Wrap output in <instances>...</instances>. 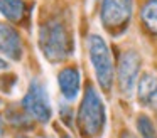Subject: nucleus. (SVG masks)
I'll return each instance as SVG.
<instances>
[{"instance_id": "nucleus-1", "label": "nucleus", "mask_w": 157, "mask_h": 138, "mask_svg": "<svg viewBox=\"0 0 157 138\" xmlns=\"http://www.w3.org/2000/svg\"><path fill=\"white\" fill-rule=\"evenodd\" d=\"M39 46L44 57L51 62H59L73 52V39L69 29L61 19H51L39 30Z\"/></svg>"}, {"instance_id": "nucleus-2", "label": "nucleus", "mask_w": 157, "mask_h": 138, "mask_svg": "<svg viewBox=\"0 0 157 138\" xmlns=\"http://www.w3.org/2000/svg\"><path fill=\"white\" fill-rule=\"evenodd\" d=\"M105 104H103L100 94L93 86H88L85 91V98L81 101L78 121L83 133L88 136H98L105 128Z\"/></svg>"}, {"instance_id": "nucleus-3", "label": "nucleus", "mask_w": 157, "mask_h": 138, "mask_svg": "<svg viewBox=\"0 0 157 138\" xmlns=\"http://www.w3.org/2000/svg\"><path fill=\"white\" fill-rule=\"evenodd\" d=\"M88 47L90 59H91V64L95 67L98 84L101 86L103 91H110L113 86V79H115V69H113V61L108 46H106L103 37L93 34L88 39Z\"/></svg>"}, {"instance_id": "nucleus-4", "label": "nucleus", "mask_w": 157, "mask_h": 138, "mask_svg": "<svg viewBox=\"0 0 157 138\" xmlns=\"http://www.w3.org/2000/svg\"><path fill=\"white\" fill-rule=\"evenodd\" d=\"M22 110L31 118L41 121V123H46V121L51 120V101H49V96L46 93V88L39 81H32L29 84L27 93L22 98Z\"/></svg>"}, {"instance_id": "nucleus-5", "label": "nucleus", "mask_w": 157, "mask_h": 138, "mask_svg": "<svg viewBox=\"0 0 157 138\" xmlns=\"http://www.w3.org/2000/svg\"><path fill=\"white\" fill-rule=\"evenodd\" d=\"M132 17V0H103L101 22L112 34L125 29Z\"/></svg>"}, {"instance_id": "nucleus-6", "label": "nucleus", "mask_w": 157, "mask_h": 138, "mask_svg": "<svg viewBox=\"0 0 157 138\" xmlns=\"http://www.w3.org/2000/svg\"><path fill=\"white\" fill-rule=\"evenodd\" d=\"M139 71H140V56L135 50H127L122 54L118 62V89L123 96H132L137 83H139Z\"/></svg>"}, {"instance_id": "nucleus-7", "label": "nucleus", "mask_w": 157, "mask_h": 138, "mask_svg": "<svg viewBox=\"0 0 157 138\" xmlns=\"http://www.w3.org/2000/svg\"><path fill=\"white\" fill-rule=\"evenodd\" d=\"M0 54L7 56L12 61H19L22 57L21 35L14 27L2 22H0Z\"/></svg>"}, {"instance_id": "nucleus-8", "label": "nucleus", "mask_w": 157, "mask_h": 138, "mask_svg": "<svg viewBox=\"0 0 157 138\" xmlns=\"http://www.w3.org/2000/svg\"><path fill=\"white\" fill-rule=\"evenodd\" d=\"M79 71L76 67H64L58 74V84L64 99L73 101L79 94Z\"/></svg>"}, {"instance_id": "nucleus-9", "label": "nucleus", "mask_w": 157, "mask_h": 138, "mask_svg": "<svg viewBox=\"0 0 157 138\" xmlns=\"http://www.w3.org/2000/svg\"><path fill=\"white\" fill-rule=\"evenodd\" d=\"M137 94L144 106L157 111V76L144 74L137 83Z\"/></svg>"}, {"instance_id": "nucleus-10", "label": "nucleus", "mask_w": 157, "mask_h": 138, "mask_svg": "<svg viewBox=\"0 0 157 138\" xmlns=\"http://www.w3.org/2000/svg\"><path fill=\"white\" fill-rule=\"evenodd\" d=\"M0 13L10 22L22 20L25 13L24 0H0Z\"/></svg>"}, {"instance_id": "nucleus-11", "label": "nucleus", "mask_w": 157, "mask_h": 138, "mask_svg": "<svg viewBox=\"0 0 157 138\" xmlns=\"http://www.w3.org/2000/svg\"><path fill=\"white\" fill-rule=\"evenodd\" d=\"M142 20L147 29L157 34V0H150L142 9Z\"/></svg>"}, {"instance_id": "nucleus-12", "label": "nucleus", "mask_w": 157, "mask_h": 138, "mask_svg": "<svg viewBox=\"0 0 157 138\" xmlns=\"http://www.w3.org/2000/svg\"><path fill=\"white\" fill-rule=\"evenodd\" d=\"M137 126H139V133L142 135V138H157L155 128H154V125L150 123V120L147 116H140Z\"/></svg>"}, {"instance_id": "nucleus-13", "label": "nucleus", "mask_w": 157, "mask_h": 138, "mask_svg": "<svg viewBox=\"0 0 157 138\" xmlns=\"http://www.w3.org/2000/svg\"><path fill=\"white\" fill-rule=\"evenodd\" d=\"M25 113V111H24ZM22 113V111H19V110H10L7 113V116H9V121H10L12 125H15V126H31V123H29V118L25 116V114Z\"/></svg>"}, {"instance_id": "nucleus-14", "label": "nucleus", "mask_w": 157, "mask_h": 138, "mask_svg": "<svg viewBox=\"0 0 157 138\" xmlns=\"http://www.w3.org/2000/svg\"><path fill=\"white\" fill-rule=\"evenodd\" d=\"M2 69H7V62H5L4 59H0V71Z\"/></svg>"}, {"instance_id": "nucleus-15", "label": "nucleus", "mask_w": 157, "mask_h": 138, "mask_svg": "<svg viewBox=\"0 0 157 138\" xmlns=\"http://www.w3.org/2000/svg\"><path fill=\"white\" fill-rule=\"evenodd\" d=\"M4 135V121H2V116H0V136Z\"/></svg>"}, {"instance_id": "nucleus-16", "label": "nucleus", "mask_w": 157, "mask_h": 138, "mask_svg": "<svg viewBox=\"0 0 157 138\" xmlns=\"http://www.w3.org/2000/svg\"><path fill=\"white\" fill-rule=\"evenodd\" d=\"M122 138H135V136H133V135H128V133H123Z\"/></svg>"}, {"instance_id": "nucleus-17", "label": "nucleus", "mask_w": 157, "mask_h": 138, "mask_svg": "<svg viewBox=\"0 0 157 138\" xmlns=\"http://www.w3.org/2000/svg\"><path fill=\"white\" fill-rule=\"evenodd\" d=\"M17 138H27V136H24V135H22V136H17Z\"/></svg>"}, {"instance_id": "nucleus-18", "label": "nucleus", "mask_w": 157, "mask_h": 138, "mask_svg": "<svg viewBox=\"0 0 157 138\" xmlns=\"http://www.w3.org/2000/svg\"><path fill=\"white\" fill-rule=\"evenodd\" d=\"M64 138H69V136H64Z\"/></svg>"}]
</instances>
